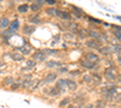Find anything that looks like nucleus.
Here are the masks:
<instances>
[{"label": "nucleus", "instance_id": "obj_44", "mask_svg": "<svg viewBox=\"0 0 121 108\" xmlns=\"http://www.w3.org/2000/svg\"><path fill=\"white\" fill-rule=\"evenodd\" d=\"M84 108H95V103H85Z\"/></svg>", "mask_w": 121, "mask_h": 108}, {"label": "nucleus", "instance_id": "obj_14", "mask_svg": "<svg viewBox=\"0 0 121 108\" xmlns=\"http://www.w3.org/2000/svg\"><path fill=\"white\" fill-rule=\"evenodd\" d=\"M19 26H21V25H19V19H13V21H11V22H10V25H9V30L10 31H11V33H13V34H16L18 30H19Z\"/></svg>", "mask_w": 121, "mask_h": 108}, {"label": "nucleus", "instance_id": "obj_26", "mask_svg": "<svg viewBox=\"0 0 121 108\" xmlns=\"http://www.w3.org/2000/svg\"><path fill=\"white\" fill-rule=\"evenodd\" d=\"M13 82H15V78H13L12 76H7V77H5V78H4V81H3V85H4V86H10Z\"/></svg>", "mask_w": 121, "mask_h": 108}, {"label": "nucleus", "instance_id": "obj_18", "mask_svg": "<svg viewBox=\"0 0 121 108\" xmlns=\"http://www.w3.org/2000/svg\"><path fill=\"white\" fill-rule=\"evenodd\" d=\"M98 52H99V54H102V55H104V56H109V55H112L110 46H108V45H103V46L98 49Z\"/></svg>", "mask_w": 121, "mask_h": 108}, {"label": "nucleus", "instance_id": "obj_25", "mask_svg": "<svg viewBox=\"0 0 121 108\" xmlns=\"http://www.w3.org/2000/svg\"><path fill=\"white\" fill-rule=\"evenodd\" d=\"M56 10H57V7L51 6V7H48V8L45 10V13L47 16H50V17H52V18H56Z\"/></svg>", "mask_w": 121, "mask_h": 108}, {"label": "nucleus", "instance_id": "obj_24", "mask_svg": "<svg viewBox=\"0 0 121 108\" xmlns=\"http://www.w3.org/2000/svg\"><path fill=\"white\" fill-rule=\"evenodd\" d=\"M29 11V5L28 4H21L17 7V12L18 13H27Z\"/></svg>", "mask_w": 121, "mask_h": 108}, {"label": "nucleus", "instance_id": "obj_31", "mask_svg": "<svg viewBox=\"0 0 121 108\" xmlns=\"http://www.w3.org/2000/svg\"><path fill=\"white\" fill-rule=\"evenodd\" d=\"M69 72V68H68V66H59V67H57V71H56V73L57 74H59V73H68Z\"/></svg>", "mask_w": 121, "mask_h": 108}, {"label": "nucleus", "instance_id": "obj_35", "mask_svg": "<svg viewBox=\"0 0 121 108\" xmlns=\"http://www.w3.org/2000/svg\"><path fill=\"white\" fill-rule=\"evenodd\" d=\"M68 74L70 77H78V76H82V71L81 70H73V71H69Z\"/></svg>", "mask_w": 121, "mask_h": 108}, {"label": "nucleus", "instance_id": "obj_42", "mask_svg": "<svg viewBox=\"0 0 121 108\" xmlns=\"http://www.w3.org/2000/svg\"><path fill=\"white\" fill-rule=\"evenodd\" d=\"M115 82L119 83V84H121V73L116 74V77H115Z\"/></svg>", "mask_w": 121, "mask_h": 108}, {"label": "nucleus", "instance_id": "obj_4", "mask_svg": "<svg viewBox=\"0 0 121 108\" xmlns=\"http://www.w3.org/2000/svg\"><path fill=\"white\" fill-rule=\"evenodd\" d=\"M15 52H19L22 55H29L33 53V47L32 45H24V46H18V47H15Z\"/></svg>", "mask_w": 121, "mask_h": 108}, {"label": "nucleus", "instance_id": "obj_21", "mask_svg": "<svg viewBox=\"0 0 121 108\" xmlns=\"http://www.w3.org/2000/svg\"><path fill=\"white\" fill-rule=\"evenodd\" d=\"M75 35L78 36V38H79L80 41H84V40H86V37H87L86 29H80V28H79V30L75 33Z\"/></svg>", "mask_w": 121, "mask_h": 108}, {"label": "nucleus", "instance_id": "obj_1", "mask_svg": "<svg viewBox=\"0 0 121 108\" xmlns=\"http://www.w3.org/2000/svg\"><path fill=\"white\" fill-rule=\"evenodd\" d=\"M56 18L60 19V21H63V22H70L73 19V16L68 11H63V10H60V8H57L56 10Z\"/></svg>", "mask_w": 121, "mask_h": 108}, {"label": "nucleus", "instance_id": "obj_51", "mask_svg": "<svg viewBox=\"0 0 121 108\" xmlns=\"http://www.w3.org/2000/svg\"><path fill=\"white\" fill-rule=\"evenodd\" d=\"M3 18H4V17H0V23H1V21H3Z\"/></svg>", "mask_w": 121, "mask_h": 108}, {"label": "nucleus", "instance_id": "obj_41", "mask_svg": "<svg viewBox=\"0 0 121 108\" xmlns=\"http://www.w3.org/2000/svg\"><path fill=\"white\" fill-rule=\"evenodd\" d=\"M34 4L39 5L40 7H43V6H44V4H45V0H34Z\"/></svg>", "mask_w": 121, "mask_h": 108}, {"label": "nucleus", "instance_id": "obj_52", "mask_svg": "<svg viewBox=\"0 0 121 108\" xmlns=\"http://www.w3.org/2000/svg\"><path fill=\"white\" fill-rule=\"evenodd\" d=\"M1 73H3V71H1V70H0V74H1Z\"/></svg>", "mask_w": 121, "mask_h": 108}, {"label": "nucleus", "instance_id": "obj_10", "mask_svg": "<svg viewBox=\"0 0 121 108\" xmlns=\"http://www.w3.org/2000/svg\"><path fill=\"white\" fill-rule=\"evenodd\" d=\"M58 79V74L56 73V72H48V73H46L45 74V77H44V83L45 84H52V83H55L56 81Z\"/></svg>", "mask_w": 121, "mask_h": 108}, {"label": "nucleus", "instance_id": "obj_43", "mask_svg": "<svg viewBox=\"0 0 121 108\" xmlns=\"http://www.w3.org/2000/svg\"><path fill=\"white\" fill-rule=\"evenodd\" d=\"M84 107H85V102H80L75 104V108H84Z\"/></svg>", "mask_w": 121, "mask_h": 108}, {"label": "nucleus", "instance_id": "obj_15", "mask_svg": "<svg viewBox=\"0 0 121 108\" xmlns=\"http://www.w3.org/2000/svg\"><path fill=\"white\" fill-rule=\"evenodd\" d=\"M46 95H48L50 97H58V96L62 95V93H60L57 88L53 85V86H50L48 89L46 90Z\"/></svg>", "mask_w": 121, "mask_h": 108}, {"label": "nucleus", "instance_id": "obj_33", "mask_svg": "<svg viewBox=\"0 0 121 108\" xmlns=\"http://www.w3.org/2000/svg\"><path fill=\"white\" fill-rule=\"evenodd\" d=\"M21 89V84H19V82H13L11 85H10V90L12 91H17Z\"/></svg>", "mask_w": 121, "mask_h": 108}, {"label": "nucleus", "instance_id": "obj_12", "mask_svg": "<svg viewBox=\"0 0 121 108\" xmlns=\"http://www.w3.org/2000/svg\"><path fill=\"white\" fill-rule=\"evenodd\" d=\"M36 30V26L33 25V24H24V26L22 28V33L23 35H27V36H30L33 35Z\"/></svg>", "mask_w": 121, "mask_h": 108}, {"label": "nucleus", "instance_id": "obj_36", "mask_svg": "<svg viewBox=\"0 0 121 108\" xmlns=\"http://www.w3.org/2000/svg\"><path fill=\"white\" fill-rule=\"evenodd\" d=\"M103 107H105V101L104 100L99 99L95 102V108H103Z\"/></svg>", "mask_w": 121, "mask_h": 108}, {"label": "nucleus", "instance_id": "obj_50", "mask_svg": "<svg viewBox=\"0 0 121 108\" xmlns=\"http://www.w3.org/2000/svg\"><path fill=\"white\" fill-rule=\"evenodd\" d=\"M27 1H28V3H32V1H34V0H27Z\"/></svg>", "mask_w": 121, "mask_h": 108}, {"label": "nucleus", "instance_id": "obj_40", "mask_svg": "<svg viewBox=\"0 0 121 108\" xmlns=\"http://www.w3.org/2000/svg\"><path fill=\"white\" fill-rule=\"evenodd\" d=\"M110 28L113 30H116V31H120L121 33V25H115V24H110Z\"/></svg>", "mask_w": 121, "mask_h": 108}, {"label": "nucleus", "instance_id": "obj_45", "mask_svg": "<svg viewBox=\"0 0 121 108\" xmlns=\"http://www.w3.org/2000/svg\"><path fill=\"white\" fill-rule=\"evenodd\" d=\"M116 60H117V65H119V66H121V54H117Z\"/></svg>", "mask_w": 121, "mask_h": 108}, {"label": "nucleus", "instance_id": "obj_47", "mask_svg": "<svg viewBox=\"0 0 121 108\" xmlns=\"http://www.w3.org/2000/svg\"><path fill=\"white\" fill-rule=\"evenodd\" d=\"M102 25H103V26H105V28H110V23H107V22H103V23H102Z\"/></svg>", "mask_w": 121, "mask_h": 108}, {"label": "nucleus", "instance_id": "obj_7", "mask_svg": "<svg viewBox=\"0 0 121 108\" xmlns=\"http://www.w3.org/2000/svg\"><path fill=\"white\" fill-rule=\"evenodd\" d=\"M55 86L63 95L65 93V90H67V78H58V79L55 82Z\"/></svg>", "mask_w": 121, "mask_h": 108}, {"label": "nucleus", "instance_id": "obj_5", "mask_svg": "<svg viewBox=\"0 0 121 108\" xmlns=\"http://www.w3.org/2000/svg\"><path fill=\"white\" fill-rule=\"evenodd\" d=\"M63 26H64V30H67L68 33H72L75 35V33L79 30V24L76 22H67V23H63Z\"/></svg>", "mask_w": 121, "mask_h": 108}, {"label": "nucleus", "instance_id": "obj_2", "mask_svg": "<svg viewBox=\"0 0 121 108\" xmlns=\"http://www.w3.org/2000/svg\"><path fill=\"white\" fill-rule=\"evenodd\" d=\"M79 65L81 66L82 68H86V70H92V71H98V64H95V63H91L88 60H86V59L81 58L79 60Z\"/></svg>", "mask_w": 121, "mask_h": 108}, {"label": "nucleus", "instance_id": "obj_30", "mask_svg": "<svg viewBox=\"0 0 121 108\" xmlns=\"http://www.w3.org/2000/svg\"><path fill=\"white\" fill-rule=\"evenodd\" d=\"M26 65H27V67L30 68V70H33L36 66V61L33 60V59H28V60H26Z\"/></svg>", "mask_w": 121, "mask_h": 108}, {"label": "nucleus", "instance_id": "obj_8", "mask_svg": "<svg viewBox=\"0 0 121 108\" xmlns=\"http://www.w3.org/2000/svg\"><path fill=\"white\" fill-rule=\"evenodd\" d=\"M69 7L72 8V16H74L76 19H82V17L85 15V11L82 8H80L75 5H69Z\"/></svg>", "mask_w": 121, "mask_h": 108}, {"label": "nucleus", "instance_id": "obj_17", "mask_svg": "<svg viewBox=\"0 0 121 108\" xmlns=\"http://www.w3.org/2000/svg\"><path fill=\"white\" fill-rule=\"evenodd\" d=\"M28 21H29V23L30 24H33V25H38V24H41L43 23V21H41V19H40V17L38 16V15H32V16H29L28 17Z\"/></svg>", "mask_w": 121, "mask_h": 108}, {"label": "nucleus", "instance_id": "obj_22", "mask_svg": "<svg viewBox=\"0 0 121 108\" xmlns=\"http://www.w3.org/2000/svg\"><path fill=\"white\" fill-rule=\"evenodd\" d=\"M112 54H121V43H113L110 46Z\"/></svg>", "mask_w": 121, "mask_h": 108}, {"label": "nucleus", "instance_id": "obj_32", "mask_svg": "<svg viewBox=\"0 0 121 108\" xmlns=\"http://www.w3.org/2000/svg\"><path fill=\"white\" fill-rule=\"evenodd\" d=\"M91 77H92V79H93V82L96 81L97 83H99V82H102V76H100L98 72H92L91 73Z\"/></svg>", "mask_w": 121, "mask_h": 108}, {"label": "nucleus", "instance_id": "obj_3", "mask_svg": "<svg viewBox=\"0 0 121 108\" xmlns=\"http://www.w3.org/2000/svg\"><path fill=\"white\" fill-rule=\"evenodd\" d=\"M32 59L33 60H35L36 63L39 61V63H46L47 61V55L44 53V51L43 49H36V51H34L33 53H32Z\"/></svg>", "mask_w": 121, "mask_h": 108}, {"label": "nucleus", "instance_id": "obj_39", "mask_svg": "<svg viewBox=\"0 0 121 108\" xmlns=\"http://www.w3.org/2000/svg\"><path fill=\"white\" fill-rule=\"evenodd\" d=\"M57 3H58V0H45V4H47V5H51V6L56 5Z\"/></svg>", "mask_w": 121, "mask_h": 108}, {"label": "nucleus", "instance_id": "obj_37", "mask_svg": "<svg viewBox=\"0 0 121 108\" xmlns=\"http://www.w3.org/2000/svg\"><path fill=\"white\" fill-rule=\"evenodd\" d=\"M112 34L115 36L116 41H119V42L121 43V33H120V31H116V30H112Z\"/></svg>", "mask_w": 121, "mask_h": 108}, {"label": "nucleus", "instance_id": "obj_34", "mask_svg": "<svg viewBox=\"0 0 121 108\" xmlns=\"http://www.w3.org/2000/svg\"><path fill=\"white\" fill-rule=\"evenodd\" d=\"M29 10H30V11H33L34 13H38V12H40V10H41V7H40L39 5H36V4H32V5H30L29 6Z\"/></svg>", "mask_w": 121, "mask_h": 108}, {"label": "nucleus", "instance_id": "obj_9", "mask_svg": "<svg viewBox=\"0 0 121 108\" xmlns=\"http://www.w3.org/2000/svg\"><path fill=\"white\" fill-rule=\"evenodd\" d=\"M85 46H86L87 48H90V49H92V51H98L103 45H102V43H99V42L96 41V40H92V38H90V40H86V41H85Z\"/></svg>", "mask_w": 121, "mask_h": 108}, {"label": "nucleus", "instance_id": "obj_16", "mask_svg": "<svg viewBox=\"0 0 121 108\" xmlns=\"http://www.w3.org/2000/svg\"><path fill=\"white\" fill-rule=\"evenodd\" d=\"M78 88H79V85H78V83L75 81H73L72 78H67V90H69V91H76Z\"/></svg>", "mask_w": 121, "mask_h": 108}, {"label": "nucleus", "instance_id": "obj_28", "mask_svg": "<svg viewBox=\"0 0 121 108\" xmlns=\"http://www.w3.org/2000/svg\"><path fill=\"white\" fill-rule=\"evenodd\" d=\"M81 79L86 84H92L93 83V79H92V77H91V74H82L81 76Z\"/></svg>", "mask_w": 121, "mask_h": 108}, {"label": "nucleus", "instance_id": "obj_53", "mask_svg": "<svg viewBox=\"0 0 121 108\" xmlns=\"http://www.w3.org/2000/svg\"><path fill=\"white\" fill-rule=\"evenodd\" d=\"M103 108H107V107H103Z\"/></svg>", "mask_w": 121, "mask_h": 108}, {"label": "nucleus", "instance_id": "obj_49", "mask_svg": "<svg viewBox=\"0 0 121 108\" xmlns=\"http://www.w3.org/2000/svg\"><path fill=\"white\" fill-rule=\"evenodd\" d=\"M113 18H115V19H117L119 22H121V16H113Z\"/></svg>", "mask_w": 121, "mask_h": 108}, {"label": "nucleus", "instance_id": "obj_6", "mask_svg": "<svg viewBox=\"0 0 121 108\" xmlns=\"http://www.w3.org/2000/svg\"><path fill=\"white\" fill-rule=\"evenodd\" d=\"M84 59H86V60H88L91 63H95V64H98L100 61V56L95 52H86L84 54Z\"/></svg>", "mask_w": 121, "mask_h": 108}, {"label": "nucleus", "instance_id": "obj_23", "mask_svg": "<svg viewBox=\"0 0 121 108\" xmlns=\"http://www.w3.org/2000/svg\"><path fill=\"white\" fill-rule=\"evenodd\" d=\"M44 53L47 55V56H52V55H58L59 51L56 49V48H45V49H43Z\"/></svg>", "mask_w": 121, "mask_h": 108}, {"label": "nucleus", "instance_id": "obj_48", "mask_svg": "<svg viewBox=\"0 0 121 108\" xmlns=\"http://www.w3.org/2000/svg\"><path fill=\"white\" fill-rule=\"evenodd\" d=\"M65 108H75V104H74V103H70V104H68Z\"/></svg>", "mask_w": 121, "mask_h": 108}, {"label": "nucleus", "instance_id": "obj_27", "mask_svg": "<svg viewBox=\"0 0 121 108\" xmlns=\"http://www.w3.org/2000/svg\"><path fill=\"white\" fill-rule=\"evenodd\" d=\"M9 25H10V19L6 18V17H4L1 23H0V29H1V30H5V29L9 28Z\"/></svg>", "mask_w": 121, "mask_h": 108}, {"label": "nucleus", "instance_id": "obj_46", "mask_svg": "<svg viewBox=\"0 0 121 108\" xmlns=\"http://www.w3.org/2000/svg\"><path fill=\"white\" fill-rule=\"evenodd\" d=\"M21 71H22V72H27V71H30V68L27 67V66H26V67H21Z\"/></svg>", "mask_w": 121, "mask_h": 108}, {"label": "nucleus", "instance_id": "obj_29", "mask_svg": "<svg viewBox=\"0 0 121 108\" xmlns=\"http://www.w3.org/2000/svg\"><path fill=\"white\" fill-rule=\"evenodd\" d=\"M75 35L74 34H72V33H68V31H65L64 34H63V37H64V40L65 41H70V42H73V40H74V37Z\"/></svg>", "mask_w": 121, "mask_h": 108}, {"label": "nucleus", "instance_id": "obj_38", "mask_svg": "<svg viewBox=\"0 0 121 108\" xmlns=\"http://www.w3.org/2000/svg\"><path fill=\"white\" fill-rule=\"evenodd\" d=\"M59 41H60V35H56V36H55V38L51 41V47H55Z\"/></svg>", "mask_w": 121, "mask_h": 108}, {"label": "nucleus", "instance_id": "obj_11", "mask_svg": "<svg viewBox=\"0 0 121 108\" xmlns=\"http://www.w3.org/2000/svg\"><path fill=\"white\" fill-rule=\"evenodd\" d=\"M103 76H104V78H105L107 81H109V82H115L116 73L113 72L109 67H105L104 70H103Z\"/></svg>", "mask_w": 121, "mask_h": 108}, {"label": "nucleus", "instance_id": "obj_13", "mask_svg": "<svg viewBox=\"0 0 121 108\" xmlns=\"http://www.w3.org/2000/svg\"><path fill=\"white\" fill-rule=\"evenodd\" d=\"M64 63L63 61H58V60H47L46 61V68H48V70H52V68H57L59 66H63Z\"/></svg>", "mask_w": 121, "mask_h": 108}, {"label": "nucleus", "instance_id": "obj_19", "mask_svg": "<svg viewBox=\"0 0 121 108\" xmlns=\"http://www.w3.org/2000/svg\"><path fill=\"white\" fill-rule=\"evenodd\" d=\"M10 58L12 59L13 61H23L24 60V55H22L21 53H17V52H11V53H9Z\"/></svg>", "mask_w": 121, "mask_h": 108}, {"label": "nucleus", "instance_id": "obj_20", "mask_svg": "<svg viewBox=\"0 0 121 108\" xmlns=\"http://www.w3.org/2000/svg\"><path fill=\"white\" fill-rule=\"evenodd\" d=\"M72 101H73V100H72V97H70V96H65V97H63V99L59 101L58 107H59V108H65L68 104L72 103Z\"/></svg>", "mask_w": 121, "mask_h": 108}]
</instances>
